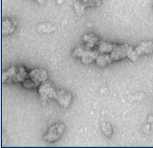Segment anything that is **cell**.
Here are the masks:
<instances>
[{
  "instance_id": "cell-5",
  "label": "cell",
  "mask_w": 153,
  "mask_h": 148,
  "mask_svg": "<svg viewBox=\"0 0 153 148\" xmlns=\"http://www.w3.org/2000/svg\"><path fill=\"white\" fill-rule=\"evenodd\" d=\"M75 55L77 57L81 58V61L85 64L90 63L97 58L99 55L98 51H94L91 49L86 48L85 46L81 48H76L75 51Z\"/></svg>"
},
{
  "instance_id": "cell-4",
  "label": "cell",
  "mask_w": 153,
  "mask_h": 148,
  "mask_svg": "<svg viewBox=\"0 0 153 148\" xmlns=\"http://www.w3.org/2000/svg\"><path fill=\"white\" fill-rule=\"evenodd\" d=\"M153 52V43L152 41H142L135 49H132L128 58L134 62L141 55L149 54Z\"/></svg>"
},
{
  "instance_id": "cell-6",
  "label": "cell",
  "mask_w": 153,
  "mask_h": 148,
  "mask_svg": "<svg viewBox=\"0 0 153 148\" xmlns=\"http://www.w3.org/2000/svg\"><path fill=\"white\" fill-rule=\"evenodd\" d=\"M56 89L49 80L45 81L38 87V94L42 100L54 99Z\"/></svg>"
},
{
  "instance_id": "cell-10",
  "label": "cell",
  "mask_w": 153,
  "mask_h": 148,
  "mask_svg": "<svg viewBox=\"0 0 153 148\" xmlns=\"http://www.w3.org/2000/svg\"><path fill=\"white\" fill-rule=\"evenodd\" d=\"M81 5L84 8H85L87 6L91 7L92 5H95L98 2L99 0H81Z\"/></svg>"
},
{
  "instance_id": "cell-2",
  "label": "cell",
  "mask_w": 153,
  "mask_h": 148,
  "mask_svg": "<svg viewBox=\"0 0 153 148\" xmlns=\"http://www.w3.org/2000/svg\"><path fill=\"white\" fill-rule=\"evenodd\" d=\"M48 80V73L43 69H34L29 72L27 77L21 84L26 89L38 88Z\"/></svg>"
},
{
  "instance_id": "cell-9",
  "label": "cell",
  "mask_w": 153,
  "mask_h": 148,
  "mask_svg": "<svg viewBox=\"0 0 153 148\" xmlns=\"http://www.w3.org/2000/svg\"><path fill=\"white\" fill-rule=\"evenodd\" d=\"M101 130L105 136H108V137H110V136L112 135L113 134L112 127L111 126V125L109 123L103 122L101 124Z\"/></svg>"
},
{
  "instance_id": "cell-11",
  "label": "cell",
  "mask_w": 153,
  "mask_h": 148,
  "mask_svg": "<svg viewBox=\"0 0 153 148\" xmlns=\"http://www.w3.org/2000/svg\"><path fill=\"white\" fill-rule=\"evenodd\" d=\"M34 1H36L37 3H40V4H43L45 0H34Z\"/></svg>"
},
{
  "instance_id": "cell-8",
  "label": "cell",
  "mask_w": 153,
  "mask_h": 148,
  "mask_svg": "<svg viewBox=\"0 0 153 148\" xmlns=\"http://www.w3.org/2000/svg\"><path fill=\"white\" fill-rule=\"evenodd\" d=\"M16 24L12 19L6 18L2 23V34L3 35H9L14 32Z\"/></svg>"
},
{
  "instance_id": "cell-3",
  "label": "cell",
  "mask_w": 153,
  "mask_h": 148,
  "mask_svg": "<svg viewBox=\"0 0 153 148\" xmlns=\"http://www.w3.org/2000/svg\"><path fill=\"white\" fill-rule=\"evenodd\" d=\"M65 125L63 123L57 122L52 125L44 136V140L48 143H55L62 137L65 132Z\"/></svg>"
},
{
  "instance_id": "cell-1",
  "label": "cell",
  "mask_w": 153,
  "mask_h": 148,
  "mask_svg": "<svg viewBox=\"0 0 153 148\" xmlns=\"http://www.w3.org/2000/svg\"><path fill=\"white\" fill-rule=\"evenodd\" d=\"M29 72L24 66H12L3 73L2 82L22 83L27 77Z\"/></svg>"
},
{
  "instance_id": "cell-7",
  "label": "cell",
  "mask_w": 153,
  "mask_h": 148,
  "mask_svg": "<svg viewBox=\"0 0 153 148\" xmlns=\"http://www.w3.org/2000/svg\"><path fill=\"white\" fill-rule=\"evenodd\" d=\"M54 99L62 107L66 108L71 104L72 100V94L70 92L66 90L56 89Z\"/></svg>"
}]
</instances>
